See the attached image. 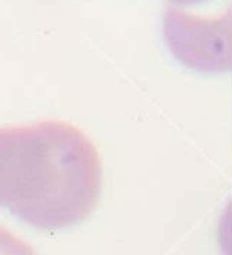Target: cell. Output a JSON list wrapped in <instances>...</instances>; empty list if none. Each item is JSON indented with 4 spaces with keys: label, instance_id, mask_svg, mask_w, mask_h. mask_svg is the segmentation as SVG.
<instances>
[{
    "label": "cell",
    "instance_id": "cell-2",
    "mask_svg": "<svg viewBox=\"0 0 232 255\" xmlns=\"http://www.w3.org/2000/svg\"><path fill=\"white\" fill-rule=\"evenodd\" d=\"M162 29L171 56L185 69L200 74L232 71V5L216 15H196L171 4Z\"/></svg>",
    "mask_w": 232,
    "mask_h": 255
},
{
    "label": "cell",
    "instance_id": "cell-3",
    "mask_svg": "<svg viewBox=\"0 0 232 255\" xmlns=\"http://www.w3.org/2000/svg\"><path fill=\"white\" fill-rule=\"evenodd\" d=\"M0 255H38L25 241L0 226Z\"/></svg>",
    "mask_w": 232,
    "mask_h": 255
},
{
    "label": "cell",
    "instance_id": "cell-4",
    "mask_svg": "<svg viewBox=\"0 0 232 255\" xmlns=\"http://www.w3.org/2000/svg\"><path fill=\"white\" fill-rule=\"evenodd\" d=\"M174 5H183V7H196V5L209 4L211 0H169Z\"/></svg>",
    "mask_w": 232,
    "mask_h": 255
},
{
    "label": "cell",
    "instance_id": "cell-1",
    "mask_svg": "<svg viewBox=\"0 0 232 255\" xmlns=\"http://www.w3.org/2000/svg\"><path fill=\"white\" fill-rule=\"evenodd\" d=\"M102 156L69 122L0 127V208L42 232L67 230L96 210Z\"/></svg>",
    "mask_w": 232,
    "mask_h": 255
}]
</instances>
